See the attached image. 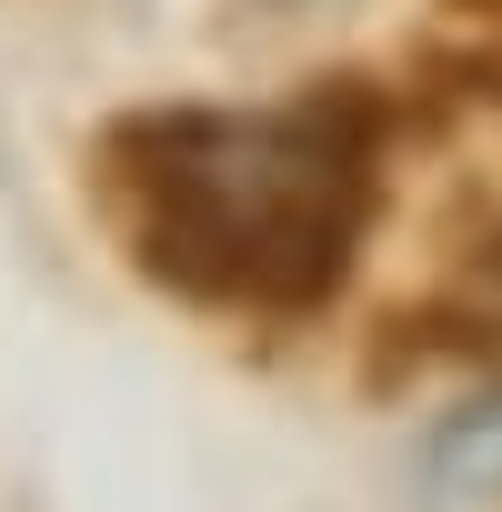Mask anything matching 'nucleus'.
<instances>
[{"label": "nucleus", "instance_id": "nucleus-1", "mask_svg": "<svg viewBox=\"0 0 502 512\" xmlns=\"http://www.w3.org/2000/svg\"><path fill=\"white\" fill-rule=\"evenodd\" d=\"M111 191L151 282L231 312H312L352 272L372 151L362 121L332 101L141 111L111 131Z\"/></svg>", "mask_w": 502, "mask_h": 512}, {"label": "nucleus", "instance_id": "nucleus-2", "mask_svg": "<svg viewBox=\"0 0 502 512\" xmlns=\"http://www.w3.org/2000/svg\"><path fill=\"white\" fill-rule=\"evenodd\" d=\"M432 482L442 492H502V402H462L432 432Z\"/></svg>", "mask_w": 502, "mask_h": 512}]
</instances>
